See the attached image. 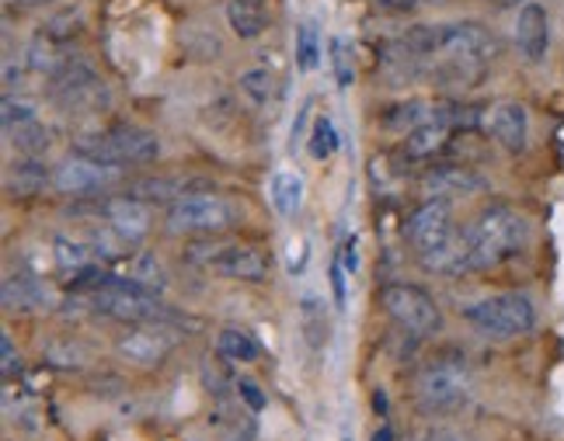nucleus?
Instances as JSON below:
<instances>
[{"label":"nucleus","instance_id":"44","mask_svg":"<svg viewBox=\"0 0 564 441\" xmlns=\"http://www.w3.org/2000/svg\"><path fill=\"white\" fill-rule=\"evenodd\" d=\"M8 8H42V4H53V0H4Z\"/></svg>","mask_w":564,"mask_h":441},{"label":"nucleus","instance_id":"17","mask_svg":"<svg viewBox=\"0 0 564 441\" xmlns=\"http://www.w3.org/2000/svg\"><path fill=\"white\" fill-rule=\"evenodd\" d=\"M0 296H4V310L8 313H39L53 306V293L50 285L42 282L39 275L18 268L4 275V285H0Z\"/></svg>","mask_w":564,"mask_h":441},{"label":"nucleus","instance_id":"5","mask_svg":"<svg viewBox=\"0 0 564 441\" xmlns=\"http://www.w3.org/2000/svg\"><path fill=\"white\" fill-rule=\"evenodd\" d=\"M77 153L101 164H112V167H143V164H154L164 143L158 132L140 129V125H112V129H101L95 136H84L77 143Z\"/></svg>","mask_w":564,"mask_h":441},{"label":"nucleus","instance_id":"25","mask_svg":"<svg viewBox=\"0 0 564 441\" xmlns=\"http://www.w3.org/2000/svg\"><path fill=\"white\" fill-rule=\"evenodd\" d=\"M432 108H436V104L419 101V98L387 104L383 112H380V129H387V132H404V136H408L411 129H419V125H425L432 119Z\"/></svg>","mask_w":564,"mask_h":441},{"label":"nucleus","instance_id":"43","mask_svg":"<svg viewBox=\"0 0 564 441\" xmlns=\"http://www.w3.org/2000/svg\"><path fill=\"white\" fill-rule=\"evenodd\" d=\"M307 115H311V101H303L300 115H296V122H293V132H290V150L300 146V136H303V125H307Z\"/></svg>","mask_w":564,"mask_h":441},{"label":"nucleus","instance_id":"30","mask_svg":"<svg viewBox=\"0 0 564 441\" xmlns=\"http://www.w3.org/2000/svg\"><path fill=\"white\" fill-rule=\"evenodd\" d=\"M300 330L311 348H321L324 338H328V317H324L317 296H300Z\"/></svg>","mask_w":564,"mask_h":441},{"label":"nucleus","instance_id":"41","mask_svg":"<svg viewBox=\"0 0 564 441\" xmlns=\"http://www.w3.org/2000/svg\"><path fill=\"white\" fill-rule=\"evenodd\" d=\"M0 351H4V379L11 383L18 372H21V359L14 355V341H11V334H4L0 338Z\"/></svg>","mask_w":564,"mask_h":441},{"label":"nucleus","instance_id":"11","mask_svg":"<svg viewBox=\"0 0 564 441\" xmlns=\"http://www.w3.org/2000/svg\"><path fill=\"white\" fill-rule=\"evenodd\" d=\"M119 174L122 167L101 164L77 153V157H67L56 167V191L74 195V198H95V195H105L112 185H119Z\"/></svg>","mask_w":564,"mask_h":441},{"label":"nucleus","instance_id":"1","mask_svg":"<svg viewBox=\"0 0 564 441\" xmlns=\"http://www.w3.org/2000/svg\"><path fill=\"white\" fill-rule=\"evenodd\" d=\"M498 53H502V42L481 21H449L443 25L440 53L429 59L432 80L446 91H470L488 77Z\"/></svg>","mask_w":564,"mask_h":441},{"label":"nucleus","instance_id":"19","mask_svg":"<svg viewBox=\"0 0 564 441\" xmlns=\"http://www.w3.org/2000/svg\"><path fill=\"white\" fill-rule=\"evenodd\" d=\"M422 188L440 198H453V195H474V191H485L488 181L481 178L477 170L470 167H432L425 178H422Z\"/></svg>","mask_w":564,"mask_h":441},{"label":"nucleus","instance_id":"46","mask_svg":"<svg viewBox=\"0 0 564 441\" xmlns=\"http://www.w3.org/2000/svg\"><path fill=\"white\" fill-rule=\"evenodd\" d=\"M373 441H394V428H390V425H383L377 434H373Z\"/></svg>","mask_w":564,"mask_h":441},{"label":"nucleus","instance_id":"32","mask_svg":"<svg viewBox=\"0 0 564 441\" xmlns=\"http://www.w3.org/2000/svg\"><path fill=\"white\" fill-rule=\"evenodd\" d=\"M42 35H50L53 42H59V46H70V42H77L80 38V32H84V14L80 11H74V8H67V11H56L46 25L39 29Z\"/></svg>","mask_w":564,"mask_h":441},{"label":"nucleus","instance_id":"10","mask_svg":"<svg viewBox=\"0 0 564 441\" xmlns=\"http://www.w3.org/2000/svg\"><path fill=\"white\" fill-rule=\"evenodd\" d=\"M453 236H457V227H453V202L440 195L425 198L404 223V240L419 251L422 261L436 257Z\"/></svg>","mask_w":564,"mask_h":441},{"label":"nucleus","instance_id":"14","mask_svg":"<svg viewBox=\"0 0 564 441\" xmlns=\"http://www.w3.org/2000/svg\"><path fill=\"white\" fill-rule=\"evenodd\" d=\"M95 212L105 219L108 227H112L126 244H143V240L150 236V227H154V216H150V206L140 202V198L133 195H122V198H98Z\"/></svg>","mask_w":564,"mask_h":441},{"label":"nucleus","instance_id":"38","mask_svg":"<svg viewBox=\"0 0 564 441\" xmlns=\"http://www.w3.org/2000/svg\"><path fill=\"white\" fill-rule=\"evenodd\" d=\"M328 275H332V293H335V306H338V310H345V302H349V278H352V275L341 268L338 254H335V261H332Z\"/></svg>","mask_w":564,"mask_h":441},{"label":"nucleus","instance_id":"45","mask_svg":"<svg viewBox=\"0 0 564 441\" xmlns=\"http://www.w3.org/2000/svg\"><path fill=\"white\" fill-rule=\"evenodd\" d=\"M373 410H377L380 417H387V396H383V389L373 393Z\"/></svg>","mask_w":564,"mask_h":441},{"label":"nucleus","instance_id":"20","mask_svg":"<svg viewBox=\"0 0 564 441\" xmlns=\"http://www.w3.org/2000/svg\"><path fill=\"white\" fill-rule=\"evenodd\" d=\"M116 275H122L126 282H133L154 296H161L167 289V268L158 261V254H129L126 261H119Z\"/></svg>","mask_w":564,"mask_h":441},{"label":"nucleus","instance_id":"7","mask_svg":"<svg viewBox=\"0 0 564 441\" xmlns=\"http://www.w3.org/2000/svg\"><path fill=\"white\" fill-rule=\"evenodd\" d=\"M464 320L485 338H523L536 327V302L527 293H498L464 306Z\"/></svg>","mask_w":564,"mask_h":441},{"label":"nucleus","instance_id":"39","mask_svg":"<svg viewBox=\"0 0 564 441\" xmlns=\"http://www.w3.org/2000/svg\"><path fill=\"white\" fill-rule=\"evenodd\" d=\"M338 261H341V268L349 272V275H356V272H359V236H356V233L341 240Z\"/></svg>","mask_w":564,"mask_h":441},{"label":"nucleus","instance_id":"36","mask_svg":"<svg viewBox=\"0 0 564 441\" xmlns=\"http://www.w3.org/2000/svg\"><path fill=\"white\" fill-rule=\"evenodd\" d=\"M4 132H11V129H21V125H29V122H39V104L35 101H29V98H14V95H8L4 98Z\"/></svg>","mask_w":564,"mask_h":441},{"label":"nucleus","instance_id":"37","mask_svg":"<svg viewBox=\"0 0 564 441\" xmlns=\"http://www.w3.org/2000/svg\"><path fill=\"white\" fill-rule=\"evenodd\" d=\"M234 393H237V404H245L251 414H262L269 407V396L262 393V386H258L254 379H248V376L234 379Z\"/></svg>","mask_w":564,"mask_h":441},{"label":"nucleus","instance_id":"13","mask_svg":"<svg viewBox=\"0 0 564 441\" xmlns=\"http://www.w3.org/2000/svg\"><path fill=\"white\" fill-rule=\"evenodd\" d=\"M50 80H53V98L63 108H84V104L95 108L105 95V84H101L98 70L84 56H70Z\"/></svg>","mask_w":564,"mask_h":441},{"label":"nucleus","instance_id":"26","mask_svg":"<svg viewBox=\"0 0 564 441\" xmlns=\"http://www.w3.org/2000/svg\"><path fill=\"white\" fill-rule=\"evenodd\" d=\"M269 195H272L275 212L293 219L303 206V178L296 170H275L272 181H269Z\"/></svg>","mask_w":564,"mask_h":441},{"label":"nucleus","instance_id":"23","mask_svg":"<svg viewBox=\"0 0 564 441\" xmlns=\"http://www.w3.org/2000/svg\"><path fill=\"white\" fill-rule=\"evenodd\" d=\"M209 425L220 434V441H254L258 438V425H254V414L241 404V407H230L220 404L209 414Z\"/></svg>","mask_w":564,"mask_h":441},{"label":"nucleus","instance_id":"8","mask_svg":"<svg viewBox=\"0 0 564 441\" xmlns=\"http://www.w3.org/2000/svg\"><path fill=\"white\" fill-rule=\"evenodd\" d=\"M237 223V206L224 195L213 191H192L185 198H178L175 206H167L164 227L175 236H220L227 230H234Z\"/></svg>","mask_w":564,"mask_h":441},{"label":"nucleus","instance_id":"6","mask_svg":"<svg viewBox=\"0 0 564 441\" xmlns=\"http://www.w3.org/2000/svg\"><path fill=\"white\" fill-rule=\"evenodd\" d=\"M88 306L98 317L119 320V323H164L171 317L167 306L154 293L126 282L116 272H108V278L98 285V289L88 293Z\"/></svg>","mask_w":564,"mask_h":441},{"label":"nucleus","instance_id":"27","mask_svg":"<svg viewBox=\"0 0 564 441\" xmlns=\"http://www.w3.org/2000/svg\"><path fill=\"white\" fill-rule=\"evenodd\" d=\"M188 188H192V185H188V181H182V178H147V181L129 185V195L140 198V202H147V206H154V202L175 206L178 198L192 195Z\"/></svg>","mask_w":564,"mask_h":441},{"label":"nucleus","instance_id":"2","mask_svg":"<svg viewBox=\"0 0 564 441\" xmlns=\"http://www.w3.org/2000/svg\"><path fill=\"white\" fill-rule=\"evenodd\" d=\"M527 236H530V227L523 216L506 202H491L488 209H481V216H477L470 227H464L467 275L488 272L512 261L527 247Z\"/></svg>","mask_w":564,"mask_h":441},{"label":"nucleus","instance_id":"16","mask_svg":"<svg viewBox=\"0 0 564 441\" xmlns=\"http://www.w3.org/2000/svg\"><path fill=\"white\" fill-rule=\"evenodd\" d=\"M516 49L527 63H544L551 49V18L547 8L527 0L516 14Z\"/></svg>","mask_w":564,"mask_h":441},{"label":"nucleus","instance_id":"35","mask_svg":"<svg viewBox=\"0 0 564 441\" xmlns=\"http://www.w3.org/2000/svg\"><path fill=\"white\" fill-rule=\"evenodd\" d=\"M328 49H332L335 84H338V87H352V80H356V53H352V46H349V42H345L341 35H335V38L328 42Z\"/></svg>","mask_w":564,"mask_h":441},{"label":"nucleus","instance_id":"42","mask_svg":"<svg viewBox=\"0 0 564 441\" xmlns=\"http://www.w3.org/2000/svg\"><path fill=\"white\" fill-rule=\"evenodd\" d=\"M419 441H470V438L464 431H457V428H432Z\"/></svg>","mask_w":564,"mask_h":441},{"label":"nucleus","instance_id":"47","mask_svg":"<svg viewBox=\"0 0 564 441\" xmlns=\"http://www.w3.org/2000/svg\"><path fill=\"white\" fill-rule=\"evenodd\" d=\"M498 4H502V8H506V4H516V0H498Z\"/></svg>","mask_w":564,"mask_h":441},{"label":"nucleus","instance_id":"4","mask_svg":"<svg viewBox=\"0 0 564 441\" xmlns=\"http://www.w3.org/2000/svg\"><path fill=\"white\" fill-rule=\"evenodd\" d=\"M185 261L234 282H265L272 268V261L262 247L234 244V240H213V236H199L185 244Z\"/></svg>","mask_w":564,"mask_h":441},{"label":"nucleus","instance_id":"15","mask_svg":"<svg viewBox=\"0 0 564 441\" xmlns=\"http://www.w3.org/2000/svg\"><path fill=\"white\" fill-rule=\"evenodd\" d=\"M485 129L502 150L523 153L530 143V112L519 101H495L485 112Z\"/></svg>","mask_w":564,"mask_h":441},{"label":"nucleus","instance_id":"28","mask_svg":"<svg viewBox=\"0 0 564 441\" xmlns=\"http://www.w3.org/2000/svg\"><path fill=\"white\" fill-rule=\"evenodd\" d=\"M53 257H56V268H59L63 275H67V278H70L74 272L88 268V264L98 261L88 240H74V236H63V233L53 236Z\"/></svg>","mask_w":564,"mask_h":441},{"label":"nucleus","instance_id":"40","mask_svg":"<svg viewBox=\"0 0 564 441\" xmlns=\"http://www.w3.org/2000/svg\"><path fill=\"white\" fill-rule=\"evenodd\" d=\"M366 4L383 14H415L422 8V0H366Z\"/></svg>","mask_w":564,"mask_h":441},{"label":"nucleus","instance_id":"31","mask_svg":"<svg viewBox=\"0 0 564 441\" xmlns=\"http://www.w3.org/2000/svg\"><path fill=\"white\" fill-rule=\"evenodd\" d=\"M307 150H311V157H314V161H332L335 153L341 150V136H338V125H335L332 115H317V119H314Z\"/></svg>","mask_w":564,"mask_h":441},{"label":"nucleus","instance_id":"12","mask_svg":"<svg viewBox=\"0 0 564 441\" xmlns=\"http://www.w3.org/2000/svg\"><path fill=\"white\" fill-rule=\"evenodd\" d=\"M175 344H178L175 330H167L164 323H129L122 330V338L116 341V351L126 362L154 368L175 351Z\"/></svg>","mask_w":564,"mask_h":441},{"label":"nucleus","instance_id":"24","mask_svg":"<svg viewBox=\"0 0 564 441\" xmlns=\"http://www.w3.org/2000/svg\"><path fill=\"white\" fill-rule=\"evenodd\" d=\"M216 355L230 365H251L262 359V344L241 327H224L220 334H216Z\"/></svg>","mask_w":564,"mask_h":441},{"label":"nucleus","instance_id":"3","mask_svg":"<svg viewBox=\"0 0 564 441\" xmlns=\"http://www.w3.org/2000/svg\"><path fill=\"white\" fill-rule=\"evenodd\" d=\"M411 400L425 417L457 414L470 400V365L460 351H440L432 355L411 383Z\"/></svg>","mask_w":564,"mask_h":441},{"label":"nucleus","instance_id":"33","mask_svg":"<svg viewBox=\"0 0 564 441\" xmlns=\"http://www.w3.org/2000/svg\"><path fill=\"white\" fill-rule=\"evenodd\" d=\"M237 87H241V95H245L251 104H269L272 95H275V77L265 70V66H251V70L241 74Z\"/></svg>","mask_w":564,"mask_h":441},{"label":"nucleus","instance_id":"18","mask_svg":"<svg viewBox=\"0 0 564 441\" xmlns=\"http://www.w3.org/2000/svg\"><path fill=\"white\" fill-rule=\"evenodd\" d=\"M50 188H56V170H50L39 157H18L4 170V191L14 202H32V198L46 195Z\"/></svg>","mask_w":564,"mask_h":441},{"label":"nucleus","instance_id":"29","mask_svg":"<svg viewBox=\"0 0 564 441\" xmlns=\"http://www.w3.org/2000/svg\"><path fill=\"white\" fill-rule=\"evenodd\" d=\"M8 140L21 153V157H42V153L53 146V132L42 125V119H39V122H29V125H21V129H11Z\"/></svg>","mask_w":564,"mask_h":441},{"label":"nucleus","instance_id":"34","mask_svg":"<svg viewBox=\"0 0 564 441\" xmlns=\"http://www.w3.org/2000/svg\"><path fill=\"white\" fill-rule=\"evenodd\" d=\"M321 59V32L314 21H303L296 29V70L311 74Z\"/></svg>","mask_w":564,"mask_h":441},{"label":"nucleus","instance_id":"21","mask_svg":"<svg viewBox=\"0 0 564 441\" xmlns=\"http://www.w3.org/2000/svg\"><path fill=\"white\" fill-rule=\"evenodd\" d=\"M269 0H227V25L237 38H258L269 25Z\"/></svg>","mask_w":564,"mask_h":441},{"label":"nucleus","instance_id":"9","mask_svg":"<svg viewBox=\"0 0 564 441\" xmlns=\"http://www.w3.org/2000/svg\"><path fill=\"white\" fill-rule=\"evenodd\" d=\"M380 306L383 313L394 320L404 334H415V338H432L443 330V310L440 302L432 299L425 289L419 285H408V282H387L380 289Z\"/></svg>","mask_w":564,"mask_h":441},{"label":"nucleus","instance_id":"22","mask_svg":"<svg viewBox=\"0 0 564 441\" xmlns=\"http://www.w3.org/2000/svg\"><path fill=\"white\" fill-rule=\"evenodd\" d=\"M449 136H453V129L449 125H443V122H436V119H429L425 125H419V129H411L408 136H404V143H401V153L408 161H429V157H436V153L449 143Z\"/></svg>","mask_w":564,"mask_h":441}]
</instances>
